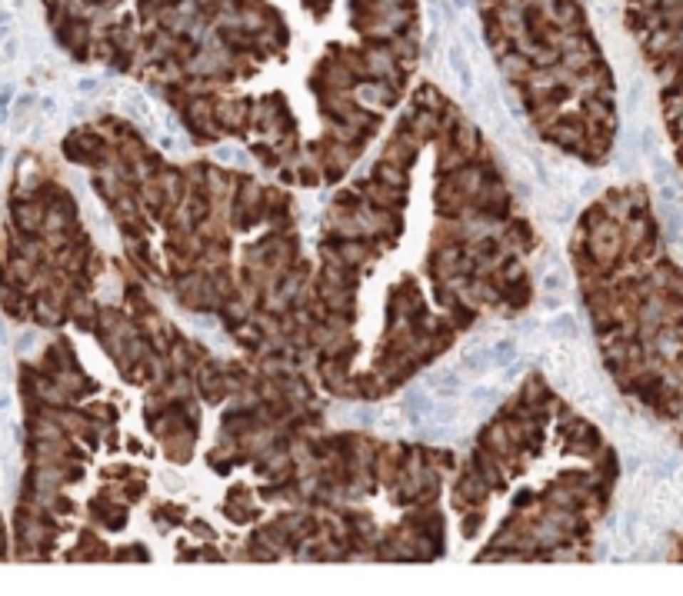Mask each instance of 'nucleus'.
<instances>
[{"label": "nucleus", "mask_w": 683, "mask_h": 596, "mask_svg": "<svg viewBox=\"0 0 683 596\" xmlns=\"http://www.w3.org/2000/svg\"><path fill=\"white\" fill-rule=\"evenodd\" d=\"M447 63H450V70H453V77H457L460 93H463V97H473L477 80H473V67H470L467 51H463L460 43H450L447 47Z\"/></svg>", "instance_id": "nucleus-1"}, {"label": "nucleus", "mask_w": 683, "mask_h": 596, "mask_svg": "<svg viewBox=\"0 0 683 596\" xmlns=\"http://www.w3.org/2000/svg\"><path fill=\"white\" fill-rule=\"evenodd\" d=\"M490 367H497V363H493V350L490 347H463V353H460V370L487 373Z\"/></svg>", "instance_id": "nucleus-2"}, {"label": "nucleus", "mask_w": 683, "mask_h": 596, "mask_svg": "<svg viewBox=\"0 0 683 596\" xmlns=\"http://www.w3.org/2000/svg\"><path fill=\"white\" fill-rule=\"evenodd\" d=\"M427 387L437 393V397L447 400V397H453V393L463 390V380H460V373H453V370H437V373H430L427 377Z\"/></svg>", "instance_id": "nucleus-3"}, {"label": "nucleus", "mask_w": 683, "mask_h": 596, "mask_svg": "<svg viewBox=\"0 0 683 596\" xmlns=\"http://www.w3.org/2000/svg\"><path fill=\"white\" fill-rule=\"evenodd\" d=\"M490 350H493V363L503 367V370H507L510 363H517V357H520V343H517V340H497Z\"/></svg>", "instance_id": "nucleus-4"}, {"label": "nucleus", "mask_w": 683, "mask_h": 596, "mask_svg": "<svg viewBox=\"0 0 683 596\" xmlns=\"http://www.w3.org/2000/svg\"><path fill=\"white\" fill-rule=\"evenodd\" d=\"M550 333L553 337H560V340H567V343H573L577 333H580V327H577V320H573L570 313H560V317L550 320Z\"/></svg>", "instance_id": "nucleus-5"}, {"label": "nucleus", "mask_w": 683, "mask_h": 596, "mask_svg": "<svg viewBox=\"0 0 683 596\" xmlns=\"http://www.w3.org/2000/svg\"><path fill=\"white\" fill-rule=\"evenodd\" d=\"M497 387H473L470 390V400L473 403H497Z\"/></svg>", "instance_id": "nucleus-6"}, {"label": "nucleus", "mask_w": 683, "mask_h": 596, "mask_svg": "<svg viewBox=\"0 0 683 596\" xmlns=\"http://www.w3.org/2000/svg\"><path fill=\"white\" fill-rule=\"evenodd\" d=\"M354 417H357V420L364 423V427H374V423H377V410H370V407H360V410L354 413Z\"/></svg>", "instance_id": "nucleus-7"}, {"label": "nucleus", "mask_w": 683, "mask_h": 596, "mask_svg": "<svg viewBox=\"0 0 683 596\" xmlns=\"http://www.w3.org/2000/svg\"><path fill=\"white\" fill-rule=\"evenodd\" d=\"M217 157H220L224 164H240V160H244V157L237 154V150H230V147H217Z\"/></svg>", "instance_id": "nucleus-8"}, {"label": "nucleus", "mask_w": 683, "mask_h": 596, "mask_svg": "<svg viewBox=\"0 0 683 596\" xmlns=\"http://www.w3.org/2000/svg\"><path fill=\"white\" fill-rule=\"evenodd\" d=\"M543 287L550 290V293L563 290V273H547V277H543Z\"/></svg>", "instance_id": "nucleus-9"}, {"label": "nucleus", "mask_w": 683, "mask_h": 596, "mask_svg": "<svg viewBox=\"0 0 683 596\" xmlns=\"http://www.w3.org/2000/svg\"><path fill=\"white\" fill-rule=\"evenodd\" d=\"M0 103H4V113H11V103H14V83L11 80L4 83V97H0Z\"/></svg>", "instance_id": "nucleus-10"}, {"label": "nucleus", "mask_w": 683, "mask_h": 596, "mask_svg": "<svg viewBox=\"0 0 683 596\" xmlns=\"http://www.w3.org/2000/svg\"><path fill=\"white\" fill-rule=\"evenodd\" d=\"M4 57H7V61H14V57H17V41H14L11 33H7V43H4Z\"/></svg>", "instance_id": "nucleus-11"}, {"label": "nucleus", "mask_w": 683, "mask_h": 596, "mask_svg": "<svg viewBox=\"0 0 683 596\" xmlns=\"http://www.w3.org/2000/svg\"><path fill=\"white\" fill-rule=\"evenodd\" d=\"M81 90H83V93H93V90H97V80H81Z\"/></svg>", "instance_id": "nucleus-12"}]
</instances>
